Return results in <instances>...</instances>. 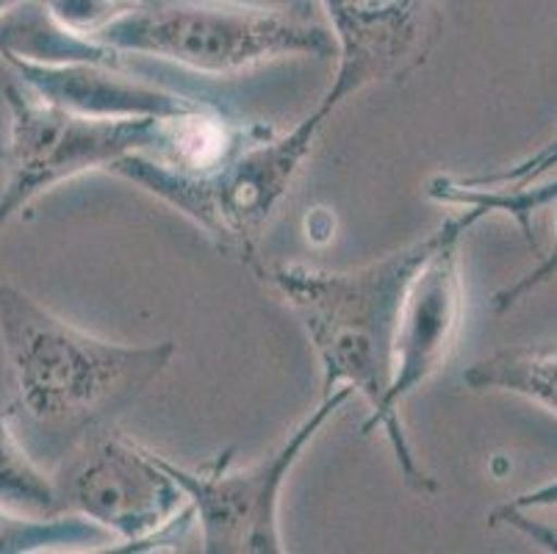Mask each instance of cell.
<instances>
[{
  "label": "cell",
  "mask_w": 557,
  "mask_h": 554,
  "mask_svg": "<svg viewBox=\"0 0 557 554\" xmlns=\"http://www.w3.org/2000/svg\"><path fill=\"white\" fill-rule=\"evenodd\" d=\"M0 344L17 408L67 450L114 424L175 358L172 342L134 347L86 333L9 281H0Z\"/></svg>",
  "instance_id": "cell-1"
},
{
  "label": "cell",
  "mask_w": 557,
  "mask_h": 554,
  "mask_svg": "<svg viewBox=\"0 0 557 554\" xmlns=\"http://www.w3.org/2000/svg\"><path fill=\"white\" fill-rule=\"evenodd\" d=\"M435 231L403 250L349 272H327L306 263L258 269L295 311L322 364V396L349 389L363 396L369 416L361 433L372 435L386 408L392 383L394 335L405 288L433 250Z\"/></svg>",
  "instance_id": "cell-2"
},
{
  "label": "cell",
  "mask_w": 557,
  "mask_h": 554,
  "mask_svg": "<svg viewBox=\"0 0 557 554\" xmlns=\"http://www.w3.org/2000/svg\"><path fill=\"white\" fill-rule=\"evenodd\" d=\"M336 109L338 106L322 95L317 109L286 134L247 125L245 136L202 170H178L148 152H134L116 161L109 172L159 197L214 238L222 250L236 253L258 269V242L275 220L277 208L295 186Z\"/></svg>",
  "instance_id": "cell-3"
},
{
  "label": "cell",
  "mask_w": 557,
  "mask_h": 554,
  "mask_svg": "<svg viewBox=\"0 0 557 554\" xmlns=\"http://www.w3.org/2000/svg\"><path fill=\"white\" fill-rule=\"evenodd\" d=\"M114 56H145L227 78L286 56L336 53L327 23L239 0H131L95 34Z\"/></svg>",
  "instance_id": "cell-4"
},
{
  "label": "cell",
  "mask_w": 557,
  "mask_h": 554,
  "mask_svg": "<svg viewBox=\"0 0 557 554\" xmlns=\"http://www.w3.org/2000/svg\"><path fill=\"white\" fill-rule=\"evenodd\" d=\"M9 177L0 192V225L48 195L86 175L109 172L134 152L156 156L172 136L175 116H89L34 95L28 86L7 84Z\"/></svg>",
  "instance_id": "cell-5"
},
{
  "label": "cell",
  "mask_w": 557,
  "mask_h": 554,
  "mask_svg": "<svg viewBox=\"0 0 557 554\" xmlns=\"http://www.w3.org/2000/svg\"><path fill=\"white\" fill-rule=\"evenodd\" d=\"M53 480L64 510L89 518L123 543L114 552H153L195 525L184 488L172 480L161 457L114 424L70 446Z\"/></svg>",
  "instance_id": "cell-6"
},
{
  "label": "cell",
  "mask_w": 557,
  "mask_h": 554,
  "mask_svg": "<svg viewBox=\"0 0 557 554\" xmlns=\"http://www.w3.org/2000/svg\"><path fill=\"white\" fill-rule=\"evenodd\" d=\"M483 220L472 208H460L442 227H435V244L405 288L394 335L392 383L386 408L377 430L386 435L397 457L403 482L428 496L438 491V482L419 466L417 452L399 421V405L417 394L433 374L442 372L460 338L466 317V286L460 267V244L466 231Z\"/></svg>",
  "instance_id": "cell-7"
},
{
  "label": "cell",
  "mask_w": 557,
  "mask_h": 554,
  "mask_svg": "<svg viewBox=\"0 0 557 554\" xmlns=\"http://www.w3.org/2000/svg\"><path fill=\"white\" fill-rule=\"evenodd\" d=\"M352 399V391L338 389L258 464L233 469V450L220 452L209 464L181 466L159 455L172 480L184 488L195 525L200 527L206 554H283L281 494L288 475L300 464L319 430Z\"/></svg>",
  "instance_id": "cell-8"
},
{
  "label": "cell",
  "mask_w": 557,
  "mask_h": 554,
  "mask_svg": "<svg viewBox=\"0 0 557 554\" xmlns=\"http://www.w3.org/2000/svg\"><path fill=\"white\" fill-rule=\"evenodd\" d=\"M336 42V106L383 81L408 78L428 61L442 17L435 0H319Z\"/></svg>",
  "instance_id": "cell-9"
},
{
  "label": "cell",
  "mask_w": 557,
  "mask_h": 554,
  "mask_svg": "<svg viewBox=\"0 0 557 554\" xmlns=\"http://www.w3.org/2000/svg\"><path fill=\"white\" fill-rule=\"evenodd\" d=\"M23 86L39 98L89 116H178L200 109L206 100H195L166 86L128 75L123 61H28L7 59Z\"/></svg>",
  "instance_id": "cell-10"
},
{
  "label": "cell",
  "mask_w": 557,
  "mask_h": 554,
  "mask_svg": "<svg viewBox=\"0 0 557 554\" xmlns=\"http://www.w3.org/2000/svg\"><path fill=\"white\" fill-rule=\"evenodd\" d=\"M463 383L472 391H505L524 396L557 416V349H503L485 355L466 369ZM508 505L524 513L555 507L557 480L516 496Z\"/></svg>",
  "instance_id": "cell-11"
},
{
  "label": "cell",
  "mask_w": 557,
  "mask_h": 554,
  "mask_svg": "<svg viewBox=\"0 0 557 554\" xmlns=\"http://www.w3.org/2000/svg\"><path fill=\"white\" fill-rule=\"evenodd\" d=\"M428 197L444 206L472 208L480 217H491V213H503L508 220H513L521 227L524 238L535 247L533 238V217L549 202H557V175L552 181H535L527 186H469L460 177L453 175H435L428 181ZM557 231V222H555Z\"/></svg>",
  "instance_id": "cell-12"
},
{
  "label": "cell",
  "mask_w": 557,
  "mask_h": 554,
  "mask_svg": "<svg viewBox=\"0 0 557 554\" xmlns=\"http://www.w3.org/2000/svg\"><path fill=\"white\" fill-rule=\"evenodd\" d=\"M12 416L9 408H0V505L34 516L67 513L55 480L25 450Z\"/></svg>",
  "instance_id": "cell-13"
},
{
  "label": "cell",
  "mask_w": 557,
  "mask_h": 554,
  "mask_svg": "<svg viewBox=\"0 0 557 554\" xmlns=\"http://www.w3.org/2000/svg\"><path fill=\"white\" fill-rule=\"evenodd\" d=\"M109 532L78 513L34 516L0 505V554H39L92 549L109 541Z\"/></svg>",
  "instance_id": "cell-14"
},
{
  "label": "cell",
  "mask_w": 557,
  "mask_h": 554,
  "mask_svg": "<svg viewBox=\"0 0 557 554\" xmlns=\"http://www.w3.org/2000/svg\"><path fill=\"white\" fill-rule=\"evenodd\" d=\"M557 167V136H552L541 150H535L533 156L516 161V164L505 167V170L485 172V175H469L460 177L469 186H505V189H513V186H527V183H535L541 177H546L549 172H555Z\"/></svg>",
  "instance_id": "cell-15"
},
{
  "label": "cell",
  "mask_w": 557,
  "mask_h": 554,
  "mask_svg": "<svg viewBox=\"0 0 557 554\" xmlns=\"http://www.w3.org/2000/svg\"><path fill=\"white\" fill-rule=\"evenodd\" d=\"M552 281H557V236H555V247L535 263L530 272H524L519 281H513L510 286H505L503 292H496L494 297V311L496 313H508L513 311L516 305L524 303L527 297L539 288L549 286Z\"/></svg>",
  "instance_id": "cell-16"
},
{
  "label": "cell",
  "mask_w": 557,
  "mask_h": 554,
  "mask_svg": "<svg viewBox=\"0 0 557 554\" xmlns=\"http://www.w3.org/2000/svg\"><path fill=\"white\" fill-rule=\"evenodd\" d=\"M491 525L510 527V530L521 532L524 538H530L533 543H539V546L549 549V552H557V527L533 521V518L527 516L524 510H519V507H510V505L496 507V510L491 513Z\"/></svg>",
  "instance_id": "cell-17"
},
{
  "label": "cell",
  "mask_w": 557,
  "mask_h": 554,
  "mask_svg": "<svg viewBox=\"0 0 557 554\" xmlns=\"http://www.w3.org/2000/svg\"><path fill=\"white\" fill-rule=\"evenodd\" d=\"M14 3H20V0H0V14L7 12V9H12Z\"/></svg>",
  "instance_id": "cell-18"
}]
</instances>
